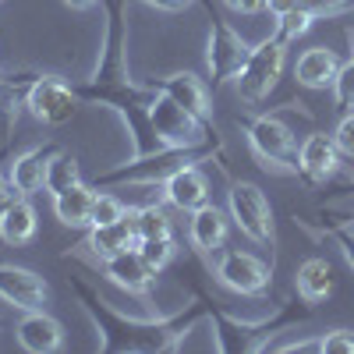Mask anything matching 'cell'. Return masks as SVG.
Masks as SVG:
<instances>
[{
	"label": "cell",
	"instance_id": "6da1fadb",
	"mask_svg": "<svg viewBox=\"0 0 354 354\" xmlns=\"http://www.w3.org/2000/svg\"><path fill=\"white\" fill-rule=\"evenodd\" d=\"M68 283L75 290L82 312L96 326L103 354H163V351H177L181 340L192 333L195 322L209 315V294H202V290L195 294V301L185 305V312H177V315L138 319V315L117 312L110 301H103L100 290L88 283L82 273H71Z\"/></svg>",
	"mask_w": 354,
	"mask_h": 354
},
{
	"label": "cell",
	"instance_id": "7a4b0ae2",
	"mask_svg": "<svg viewBox=\"0 0 354 354\" xmlns=\"http://www.w3.org/2000/svg\"><path fill=\"white\" fill-rule=\"evenodd\" d=\"M213 319V333H216V347L223 354H255V351H270L273 340L294 326L312 319V305L301 298V301H287L280 305L273 315L266 319H234L230 312H223L213 298H209V315Z\"/></svg>",
	"mask_w": 354,
	"mask_h": 354
},
{
	"label": "cell",
	"instance_id": "3957f363",
	"mask_svg": "<svg viewBox=\"0 0 354 354\" xmlns=\"http://www.w3.org/2000/svg\"><path fill=\"white\" fill-rule=\"evenodd\" d=\"M205 160H223V142L209 138L205 145H195V149H160L149 156H131L128 163L113 167L106 174L96 177V188H110V185H163L174 170H181L188 163H205Z\"/></svg>",
	"mask_w": 354,
	"mask_h": 354
},
{
	"label": "cell",
	"instance_id": "277c9868",
	"mask_svg": "<svg viewBox=\"0 0 354 354\" xmlns=\"http://www.w3.org/2000/svg\"><path fill=\"white\" fill-rule=\"evenodd\" d=\"M227 213L234 220L245 238H252L255 245L270 248V259H273V248H277V220H273V205L266 198V192L252 181H234L230 192H227Z\"/></svg>",
	"mask_w": 354,
	"mask_h": 354
},
{
	"label": "cell",
	"instance_id": "5b68a950",
	"mask_svg": "<svg viewBox=\"0 0 354 354\" xmlns=\"http://www.w3.org/2000/svg\"><path fill=\"white\" fill-rule=\"evenodd\" d=\"M245 138L252 153L262 160L266 170L273 174H298V145H294V131L280 121L277 113H259L241 121Z\"/></svg>",
	"mask_w": 354,
	"mask_h": 354
},
{
	"label": "cell",
	"instance_id": "8992f818",
	"mask_svg": "<svg viewBox=\"0 0 354 354\" xmlns=\"http://www.w3.org/2000/svg\"><path fill=\"white\" fill-rule=\"evenodd\" d=\"M283 61H287V46L273 36H266L259 46H252L241 75L234 78L238 82V96L248 106H259L262 100H270V93L277 88V82L283 75Z\"/></svg>",
	"mask_w": 354,
	"mask_h": 354
},
{
	"label": "cell",
	"instance_id": "52a82bcc",
	"mask_svg": "<svg viewBox=\"0 0 354 354\" xmlns=\"http://www.w3.org/2000/svg\"><path fill=\"white\" fill-rule=\"evenodd\" d=\"M248 53H252V46L241 39L238 28H234L230 21H223V18L209 8V46H205V68H209L213 93L241 75Z\"/></svg>",
	"mask_w": 354,
	"mask_h": 354
},
{
	"label": "cell",
	"instance_id": "ba28073f",
	"mask_svg": "<svg viewBox=\"0 0 354 354\" xmlns=\"http://www.w3.org/2000/svg\"><path fill=\"white\" fill-rule=\"evenodd\" d=\"M149 121L156 128V138L163 149H195V145H205L209 138H216V135H209L213 131L209 124H202L195 113L177 106L163 93H156V100L149 106Z\"/></svg>",
	"mask_w": 354,
	"mask_h": 354
},
{
	"label": "cell",
	"instance_id": "9c48e42d",
	"mask_svg": "<svg viewBox=\"0 0 354 354\" xmlns=\"http://www.w3.org/2000/svg\"><path fill=\"white\" fill-rule=\"evenodd\" d=\"M78 103H82L78 93L57 75H36L25 88V110L32 113L39 124H50V128L68 124L78 113Z\"/></svg>",
	"mask_w": 354,
	"mask_h": 354
},
{
	"label": "cell",
	"instance_id": "30bf717a",
	"mask_svg": "<svg viewBox=\"0 0 354 354\" xmlns=\"http://www.w3.org/2000/svg\"><path fill=\"white\" fill-rule=\"evenodd\" d=\"M106 8V36H103V53L93 82L113 85V82H131L128 75V0H103Z\"/></svg>",
	"mask_w": 354,
	"mask_h": 354
},
{
	"label": "cell",
	"instance_id": "8fae6325",
	"mask_svg": "<svg viewBox=\"0 0 354 354\" xmlns=\"http://www.w3.org/2000/svg\"><path fill=\"white\" fill-rule=\"evenodd\" d=\"M216 280L234 290V294H245V298H262L273 283V262H262L252 252H238L230 248L216 259Z\"/></svg>",
	"mask_w": 354,
	"mask_h": 354
},
{
	"label": "cell",
	"instance_id": "7c38bea8",
	"mask_svg": "<svg viewBox=\"0 0 354 354\" xmlns=\"http://www.w3.org/2000/svg\"><path fill=\"white\" fill-rule=\"evenodd\" d=\"M0 301L18 308V312H32V308H43L50 301V287L36 270L0 262Z\"/></svg>",
	"mask_w": 354,
	"mask_h": 354
},
{
	"label": "cell",
	"instance_id": "4fadbf2b",
	"mask_svg": "<svg viewBox=\"0 0 354 354\" xmlns=\"http://www.w3.org/2000/svg\"><path fill=\"white\" fill-rule=\"evenodd\" d=\"M149 85L156 93L170 96L177 106H185L188 113H195L202 124L213 128V96H209V88H205L202 78H195L192 71H177V75H167V78H153Z\"/></svg>",
	"mask_w": 354,
	"mask_h": 354
},
{
	"label": "cell",
	"instance_id": "5bb4252c",
	"mask_svg": "<svg viewBox=\"0 0 354 354\" xmlns=\"http://www.w3.org/2000/svg\"><path fill=\"white\" fill-rule=\"evenodd\" d=\"M298 174L305 177V185H326L330 177L340 174V149L333 135H308L298 149Z\"/></svg>",
	"mask_w": 354,
	"mask_h": 354
},
{
	"label": "cell",
	"instance_id": "9a60e30c",
	"mask_svg": "<svg viewBox=\"0 0 354 354\" xmlns=\"http://www.w3.org/2000/svg\"><path fill=\"white\" fill-rule=\"evenodd\" d=\"M103 277L110 283H117L121 290H128V294H149L160 273L142 259L138 248H124V252L103 259Z\"/></svg>",
	"mask_w": 354,
	"mask_h": 354
},
{
	"label": "cell",
	"instance_id": "2e32d148",
	"mask_svg": "<svg viewBox=\"0 0 354 354\" xmlns=\"http://www.w3.org/2000/svg\"><path fill=\"white\" fill-rule=\"evenodd\" d=\"M15 337H18V347L28 354H53L64 347V326L43 308L25 312L15 326Z\"/></svg>",
	"mask_w": 354,
	"mask_h": 354
},
{
	"label": "cell",
	"instance_id": "e0dca14e",
	"mask_svg": "<svg viewBox=\"0 0 354 354\" xmlns=\"http://www.w3.org/2000/svg\"><path fill=\"white\" fill-rule=\"evenodd\" d=\"M163 198L181 213H195L198 205L209 202V177L202 174L198 163H188L181 170H174L163 181Z\"/></svg>",
	"mask_w": 354,
	"mask_h": 354
},
{
	"label": "cell",
	"instance_id": "ac0fdd59",
	"mask_svg": "<svg viewBox=\"0 0 354 354\" xmlns=\"http://www.w3.org/2000/svg\"><path fill=\"white\" fill-rule=\"evenodd\" d=\"M57 153V145H32L11 160L8 167V177H11V188L18 195H36L46 188V167H50V156Z\"/></svg>",
	"mask_w": 354,
	"mask_h": 354
},
{
	"label": "cell",
	"instance_id": "d6986e66",
	"mask_svg": "<svg viewBox=\"0 0 354 354\" xmlns=\"http://www.w3.org/2000/svg\"><path fill=\"white\" fill-rule=\"evenodd\" d=\"M227 220L230 213L223 216V209H216L213 202L198 205L192 213V223H188V241L198 255H216L223 245H227Z\"/></svg>",
	"mask_w": 354,
	"mask_h": 354
},
{
	"label": "cell",
	"instance_id": "ffe728a7",
	"mask_svg": "<svg viewBox=\"0 0 354 354\" xmlns=\"http://www.w3.org/2000/svg\"><path fill=\"white\" fill-rule=\"evenodd\" d=\"M138 245V234H135V223L131 216H121V220H113V223H96V227H88L85 234V245L100 262L117 255V252H124V248H135Z\"/></svg>",
	"mask_w": 354,
	"mask_h": 354
},
{
	"label": "cell",
	"instance_id": "44dd1931",
	"mask_svg": "<svg viewBox=\"0 0 354 354\" xmlns=\"http://www.w3.org/2000/svg\"><path fill=\"white\" fill-rule=\"evenodd\" d=\"M39 230V220H36V209L32 202H28L25 195H15L4 209H0V241L4 245H28L36 238Z\"/></svg>",
	"mask_w": 354,
	"mask_h": 354
},
{
	"label": "cell",
	"instance_id": "7402d4cb",
	"mask_svg": "<svg viewBox=\"0 0 354 354\" xmlns=\"http://www.w3.org/2000/svg\"><path fill=\"white\" fill-rule=\"evenodd\" d=\"M340 71V57L330 50V46H312L298 57V64H294V78H298L305 88H326L333 85Z\"/></svg>",
	"mask_w": 354,
	"mask_h": 354
},
{
	"label": "cell",
	"instance_id": "603a6c76",
	"mask_svg": "<svg viewBox=\"0 0 354 354\" xmlns=\"http://www.w3.org/2000/svg\"><path fill=\"white\" fill-rule=\"evenodd\" d=\"M294 287H298V298H305L308 305L326 301L330 294H333V287H337L333 266H330L326 259H319V255L305 259V262L298 266V273H294Z\"/></svg>",
	"mask_w": 354,
	"mask_h": 354
},
{
	"label": "cell",
	"instance_id": "cb8c5ba5",
	"mask_svg": "<svg viewBox=\"0 0 354 354\" xmlns=\"http://www.w3.org/2000/svg\"><path fill=\"white\" fill-rule=\"evenodd\" d=\"M93 202H96V185H75L53 198V213L64 227H88L93 223Z\"/></svg>",
	"mask_w": 354,
	"mask_h": 354
},
{
	"label": "cell",
	"instance_id": "d4e9b609",
	"mask_svg": "<svg viewBox=\"0 0 354 354\" xmlns=\"http://www.w3.org/2000/svg\"><path fill=\"white\" fill-rule=\"evenodd\" d=\"M75 185H82V167H78V156L75 153H64V149H57L53 156H50V167H46V195L50 198H57L61 192H68V188H75Z\"/></svg>",
	"mask_w": 354,
	"mask_h": 354
},
{
	"label": "cell",
	"instance_id": "484cf974",
	"mask_svg": "<svg viewBox=\"0 0 354 354\" xmlns=\"http://www.w3.org/2000/svg\"><path fill=\"white\" fill-rule=\"evenodd\" d=\"M138 241H149V238H174V223L170 216L160 209V202H145V205H131L128 209Z\"/></svg>",
	"mask_w": 354,
	"mask_h": 354
},
{
	"label": "cell",
	"instance_id": "4316f807",
	"mask_svg": "<svg viewBox=\"0 0 354 354\" xmlns=\"http://www.w3.org/2000/svg\"><path fill=\"white\" fill-rule=\"evenodd\" d=\"M135 248L142 252V259L149 262L156 273H163L167 266L174 262V255H177V245H174V238H149V241H138Z\"/></svg>",
	"mask_w": 354,
	"mask_h": 354
},
{
	"label": "cell",
	"instance_id": "83f0119b",
	"mask_svg": "<svg viewBox=\"0 0 354 354\" xmlns=\"http://www.w3.org/2000/svg\"><path fill=\"white\" fill-rule=\"evenodd\" d=\"M333 100H337V110L340 113H351L354 110V57L347 64H340L337 78H333Z\"/></svg>",
	"mask_w": 354,
	"mask_h": 354
},
{
	"label": "cell",
	"instance_id": "f1b7e54d",
	"mask_svg": "<svg viewBox=\"0 0 354 354\" xmlns=\"http://www.w3.org/2000/svg\"><path fill=\"white\" fill-rule=\"evenodd\" d=\"M128 216V205L110 195V192H96V202H93V223L88 227H96V223H113V220H121Z\"/></svg>",
	"mask_w": 354,
	"mask_h": 354
},
{
	"label": "cell",
	"instance_id": "f546056e",
	"mask_svg": "<svg viewBox=\"0 0 354 354\" xmlns=\"http://www.w3.org/2000/svg\"><path fill=\"white\" fill-rule=\"evenodd\" d=\"M322 234H330V238L340 245V252H344V259H347V266L354 270V227H347V223H340V220H322Z\"/></svg>",
	"mask_w": 354,
	"mask_h": 354
},
{
	"label": "cell",
	"instance_id": "4dcf8cb0",
	"mask_svg": "<svg viewBox=\"0 0 354 354\" xmlns=\"http://www.w3.org/2000/svg\"><path fill=\"white\" fill-rule=\"evenodd\" d=\"M322 354H354V333L351 330H330L326 337H319Z\"/></svg>",
	"mask_w": 354,
	"mask_h": 354
},
{
	"label": "cell",
	"instance_id": "1f68e13d",
	"mask_svg": "<svg viewBox=\"0 0 354 354\" xmlns=\"http://www.w3.org/2000/svg\"><path fill=\"white\" fill-rule=\"evenodd\" d=\"M333 142H337L340 156H351V160H354V110L340 117V124H337V131H333Z\"/></svg>",
	"mask_w": 354,
	"mask_h": 354
},
{
	"label": "cell",
	"instance_id": "d6a6232c",
	"mask_svg": "<svg viewBox=\"0 0 354 354\" xmlns=\"http://www.w3.org/2000/svg\"><path fill=\"white\" fill-rule=\"evenodd\" d=\"M142 4H149V8H156V11L177 15V11H188L192 4H202V0H142Z\"/></svg>",
	"mask_w": 354,
	"mask_h": 354
},
{
	"label": "cell",
	"instance_id": "836d02e7",
	"mask_svg": "<svg viewBox=\"0 0 354 354\" xmlns=\"http://www.w3.org/2000/svg\"><path fill=\"white\" fill-rule=\"evenodd\" d=\"M223 4L230 11H238V15H255V11L266 8V0H223Z\"/></svg>",
	"mask_w": 354,
	"mask_h": 354
},
{
	"label": "cell",
	"instance_id": "e575fe53",
	"mask_svg": "<svg viewBox=\"0 0 354 354\" xmlns=\"http://www.w3.org/2000/svg\"><path fill=\"white\" fill-rule=\"evenodd\" d=\"M301 0H266V8H270L273 15H287V11H294Z\"/></svg>",
	"mask_w": 354,
	"mask_h": 354
},
{
	"label": "cell",
	"instance_id": "d590c367",
	"mask_svg": "<svg viewBox=\"0 0 354 354\" xmlns=\"http://www.w3.org/2000/svg\"><path fill=\"white\" fill-rule=\"evenodd\" d=\"M15 195H18V192L11 188V177H8V174H0V209H4V205H8Z\"/></svg>",
	"mask_w": 354,
	"mask_h": 354
},
{
	"label": "cell",
	"instance_id": "8d00e7d4",
	"mask_svg": "<svg viewBox=\"0 0 354 354\" xmlns=\"http://www.w3.org/2000/svg\"><path fill=\"white\" fill-rule=\"evenodd\" d=\"M64 4H68V8H75V11H88V8L96 4V0H64Z\"/></svg>",
	"mask_w": 354,
	"mask_h": 354
},
{
	"label": "cell",
	"instance_id": "74e56055",
	"mask_svg": "<svg viewBox=\"0 0 354 354\" xmlns=\"http://www.w3.org/2000/svg\"><path fill=\"white\" fill-rule=\"evenodd\" d=\"M330 220H333V216H330ZM340 223H347V227H354V209H347V213L340 216Z\"/></svg>",
	"mask_w": 354,
	"mask_h": 354
},
{
	"label": "cell",
	"instance_id": "f35d334b",
	"mask_svg": "<svg viewBox=\"0 0 354 354\" xmlns=\"http://www.w3.org/2000/svg\"><path fill=\"white\" fill-rule=\"evenodd\" d=\"M347 195H351V198H354V181H351V185H347Z\"/></svg>",
	"mask_w": 354,
	"mask_h": 354
},
{
	"label": "cell",
	"instance_id": "ab89813d",
	"mask_svg": "<svg viewBox=\"0 0 354 354\" xmlns=\"http://www.w3.org/2000/svg\"><path fill=\"white\" fill-rule=\"evenodd\" d=\"M4 78H8V75H4V68H0V85H4Z\"/></svg>",
	"mask_w": 354,
	"mask_h": 354
},
{
	"label": "cell",
	"instance_id": "60d3db41",
	"mask_svg": "<svg viewBox=\"0 0 354 354\" xmlns=\"http://www.w3.org/2000/svg\"><path fill=\"white\" fill-rule=\"evenodd\" d=\"M351 50H354V36H351ZM351 57H354V53H351Z\"/></svg>",
	"mask_w": 354,
	"mask_h": 354
},
{
	"label": "cell",
	"instance_id": "b9f144b4",
	"mask_svg": "<svg viewBox=\"0 0 354 354\" xmlns=\"http://www.w3.org/2000/svg\"><path fill=\"white\" fill-rule=\"evenodd\" d=\"M0 326H4V322H0Z\"/></svg>",
	"mask_w": 354,
	"mask_h": 354
}]
</instances>
